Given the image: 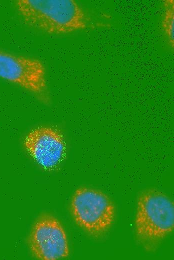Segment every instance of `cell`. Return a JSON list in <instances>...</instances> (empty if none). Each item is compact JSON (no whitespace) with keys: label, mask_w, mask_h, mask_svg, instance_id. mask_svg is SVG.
Segmentation results:
<instances>
[{"label":"cell","mask_w":174,"mask_h":260,"mask_svg":"<svg viewBox=\"0 0 174 260\" xmlns=\"http://www.w3.org/2000/svg\"><path fill=\"white\" fill-rule=\"evenodd\" d=\"M14 6L25 25L48 34H66L104 26L74 0H16Z\"/></svg>","instance_id":"1"},{"label":"cell","mask_w":174,"mask_h":260,"mask_svg":"<svg viewBox=\"0 0 174 260\" xmlns=\"http://www.w3.org/2000/svg\"><path fill=\"white\" fill-rule=\"evenodd\" d=\"M174 205L172 199L156 188L139 194L134 220L137 242L148 252L155 251L173 231Z\"/></svg>","instance_id":"2"},{"label":"cell","mask_w":174,"mask_h":260,"mask_svg":"<svg viewBox=\"0 0 174 260\" xmlns=\"http://www.w3.org/2000/svg\"><path fill=\"white\" fill-rule=\"evenodd\" d=\"M70 212L76 224L96 238L108 232L116 217V207L111 198L100 190L86 186L75 190Z\"/></svg>","instance_id":"3"},{"label":"cell","mask_w":174,"mask_h":260,"mask_svg":"<svg viewBox=\"0 0 174 260\" xmlns=\"http://www.w3.org/2000/svg\"><path fill=\"white\" fill-rule=\"evenodd\" d=\"M0 78L32 94L42 103L50 104L46 68L40 60L0 50Z\"/></svg>","instance_id":"4"},{"label":"cell","mask_w":174,"mask_h":260,"mask_svg":"<svg viewBox=\"0 0 174 260\" xmlns=\"http://www.w3.org/2000/svg\"><path fill=\"white\" fill-rule=\"evenodd\" d=\"M28 245L32 255L41 260H56L70 254L66 232L60 222L52 215L44 213L34 221Z\"/></svg>","instance_id":"5"},{"label":"cell","mask_w":174,"mask_h":260,"mask_svg":"<svg viewBox=\"0 0 174 260\" xmlns=\"http://www.w3.org/2000/svg\"><path fill=\"white\" fill-rule=\"evenodd\" d=\"M23 145L27 154L42 168L56 170L64 160L66 144L62 133L48 126L30 130L24 136Z\"/></svg>","instance_id":"6"},{"label":"cell","mask_w":174,"mask_h":260,"mask_svg":"<svg viewBox=\"0 0 174 260\" xmlns=\"http://www.w3.org/2000/svg\"><path fill=\"white\" fill-rule=\"evenodd\" d=\"M164 12L162 22V29L171 48H174V0H164Z\"/></svg>","instance_id":"7"}]
</instances>
